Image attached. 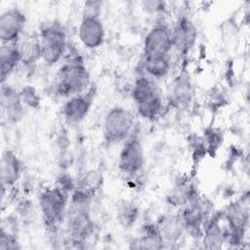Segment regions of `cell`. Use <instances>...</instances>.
I'll use <instances>...</instances> for the list:
<instances>
[{
    "label": "cell",
    "mask_w": 250,
    "mask_h": 250,
    "mask_svg": "<svg viewBox=\"0 0 250 250\" xmlns=\"http://www.w3.org/2000/svg\"><path fill=\"white\" fill-rule=\"evenodd\" d=\"M132 98L139 114L147 120L155 119L163 109V97L154 79L140 76L134 82Z\"/></svg>",
    "instance_id": "obj_1"
},
{
    "label": "cell",
    "mask_w": 250,
    "mask_h": 250,
    "mask_svg": "<svg viewBox=\"0 0 250 250\" xmlns=\"http://www.w3.org/2000/svg\"><path fill=\"white\" fill-rule=\"evenodd\" d=\"M89 85L90 74L79 57L69 59L59 69L56 80V91L59 95L70 98L83 94Z\"/></svg>",
    "instance_id": "obj_2"
},
{
    "label": "cell",
    "mask_w": 250,
    "mask_h": 250,
    "mask_svg": "<svg viewBox=\"0 0 250 250\" xmlns=\"http://www.w3.org/2000/svg\"><path fill=\"white\" fill-rule=\"evenodd\" d=\"M67 189L62 187L45 188L39 195V207L46 227L56 231L64 221L67 209Z\"/></svg>",
    "instance_id": "obj_3"
},
{
    "label": "cell",
    "mask_w": 250,
    "mask_h": 250,
    "mask_svg": "<svg viewBox=\"0 0 250 250\" xmlns=\"http://www.w3.org/2000/svg\"><path fill=\"white\" fill-rule=\"evenodd\" d=\"M40 57L48 65L57 63L66 51V32L64 27L57 21L44 23L38 35Z\"/></svg>",
    "instance_id": "obj_4"
},
{
    "label": "cell",
    "mask_w": 250,
    "mask_h": 250,
    "mask_svg": "<svg viewBox=\"0 0 250 250\" xmlns=\"http://www.w3.org/2000/svg\"><path fill=\"white\" fill-rule=\"evenodd\" d=\"M134 118L132 113L122 106L110 108L104 116L103 124L104 139L109 145L125 142L133 131Z\"/></svg>",
    "instance_id": "obj_5"
},
{
    "label": "cell",
    "mask_w": 250,
    "mask_h": 250,
    "mask_svg": "<svg viewBox=\"0 0 250 250\" xmlns=\"http://www.w3.org/2000/svg\"><path fill=\"white\" fill-rule=\"evenodd\" d=\"M99 4L89 2L78 26V37L82 45L87 49L99 48L104 40V27L100 18Z\"/></svg>",
    "instance_id": "obj_6"
},
{
    "label": "cell",
    "mask_w": 250,
    "mask_h": 250,
    "mask_svg": "<svg viewBox=\"0 0 250 250\" xmlns=\"http://www.w3.org/2000/svg\"><path fill=\"white\" fill-rule=\"evenodd\" d=\"M145 165L144 148L138 138L130 136L123 144L118 158V168L126 176L138 175Z\"/></svg>",
    "instance_id": "obj_7"
},
{
    "label": "cell",
    "mask_w": 250,
    "mask_h": 250,
    "mask_svg": "<svg viewBox=\"0 0 250 250\" xmlns=\"http://www.w3.org/2000/svg\"><path fill=\"white\" fill-rule=\"evenodd\" d=\"M173 50L172 30L165 22H158L146 33L144 56H169Z\"/></svg>",
    "instance_id": "obj_8"
},
{
    "label": "cell",
    "mask_w": 250,
    "mask_h": 250,
    "mask_svg": "<svg viewBox=\"0 0 250 250\" xmlns=\"http://www.w3.org/2000/svg\"><path fill=\"white\" fill-rule=\"evenodd\" d=\"M26 19L18 8H10L0 16V39L2 44L19 42L24 30Z\"/></svg>",
    "instance_id": "obj_9"
},
{
    "label": "cell",
    "mask_w": 250,
    "mask_h": 250,
    "mask_svg": "<svg viewBox=\"0 0 250 250\" xmlns=\"http://www.w3.org/2000/svg\"><path fill=\"white\" fill-rule=\"evenodd\" d=\"M172 30L173 50L179 55H187L192 49L196 40V28L193 22L183 16L178 19Z\"/></svg>",
    "instance_id": "obj_10"
},
{
    "label": "cell",
    "mask_w": 250,
    "mask_h": 250,
    "mask_svg": "<svg viewBox=\"0 0 250 250\" xmlns=\"http://www.w3.org/2000/svg\"><path fill=\"white\" fill-rule=\"evenodd\" d=\"M90 94L91 93L86 94L85 92L68 98L62 107V114L67 122L77 124L85 119L90 111L93 102V97Z\"/></svg>",
    "instance_id": "obj_11"
},
{
    "label": "cell",
    "mask_w": 250,
    "mask_h": 250,
    "mask_svg": "<svg viewBox=\"0 0 250 250\" xmlns=\"http://www.w3.org/2000/svg\"><path fill=\"white\" fill-rule=\"evenodd\" d=\"M1 106L10 122H18L23 116V103L21 92L2 84Z\"/></svg>",
    "instance_id": "obj_12"
},
{
    "label": "cell",
    "mask_w": 250,
    "mask_h": 250,
    "mask_svg": "<svg viewBox=\"0 0 250 250\" xmlns=\"http://www.w3.org/2000/svg\"><path fill=\"white\" fill-rule=\"evenodd\" d=\"M21 162L12 150H5L2 153L0 163V179L2 188L14 186L21 175Z\"/></svg>",
    "instance_id": "obj_13"
},
{
    "label": "cell",
    "mask_w": 250,
    "mask_h": 250,
    "mask_svg": "<svg viewBox=\"0 0 250 250\" xmlns=\"http://www.w3.org/2000/svg\"><path fill=\"white\" fill-rule=\"evenodd\" d=\"M20 62H21V54L19 42L2 44L0 49L2 84H4L6 79L14 72V70L17 68Z\"/></svg>",
    "instance_id": "obj_14"
},
{
    "label": "cell",
    "mask_w": 250,
    "mask_h": 250,
    "mask_svg": "<svg viewBox=\"0 0 250 250\" xmlns=\"http://www.w3.org/2000/svg\"><path fill=\"white\" fill-rule=\"evenodd\" d=\"M192 99V87L186 75L177 77L171 85L170 102L175 107L183 108L188 106Z\"/></svg>",
    "instance_id": "obj_15"
},
{
    "label": "cell",
    "mask_w": 250,
    "mask_h": 250,
    "mask_svg": "<svg viewBox=\"0 0 250 250\" xmlns=\"http://www.w3.org/2000/svg\"><path fill=\"white\" fill-rule=\"evenodd\" d=\"M157 227L164 243H176L186 230L180 214L163 216Z\"/></svg>",
    "instance_id": "obj_16"
},
{
    "label": "cell",
    "mask_w": 250,
    "mask_h": 250,
    "mask_svg": "<svg viewBox=\"0 0 250 250\" xmlns=\"http://www.w3.org/2000/svg\"><path fill=\"white\" fill-rule=\"evenodd\" d=\"M170 56H144L143 68L149 78L166 76L170 70Z\"/></svg>",
    "instance_id": "obj_17"
},
{
    "label": "cell",
    "mask_w": 250,
    "mask_h": 250,
    "mask_svg": "<svg viewBox=\"0 0 250 250\" xmlns=\"http://www.w3.org/2000/svg\"><path fill=\"white\" fill-rule=\"evenodd\" d=\"M136 248L159 249L164 247V241L160 234L157 225H147L145 227L144 233L137 239Z\"/></svg>",
    "instance_id": "obj_18"
},
{
    "label": "cell",
    "mask_w": 250,
    "mask_h": 250,
    "mask_svg": "<svg viewBox=\"0 0 250 250\" xmlns=\"http://www.w3.org/2000/svg\"><path fill=\"white\" fill-rule=\"evenodd\" d=\"M117 216L124 226L132 225L137 218V209L128 202H124L117 211Z\"/></svg>",
    "instance_id": "obj_19"
},
{
    "label": "cell",
    "mask_w": 250,
    "mask_h": 250,
    "mask_svg": "<svg viewBox=\"0 0 250 250\" xmlns=\"http://www.w3.org/2000/svg\"><path fill=\"white\" fill-rule=\"evenodd\" d=\"M19 248L18 242L16 237L8 232V230H5L1 229L0 233V250H7V249H17Z\"/></svg>",
    "instance_id": "obj_20"
},
{
    "label": "cell",
    "mask_w": 250,
    "mask_h": 250,
    "mask_svg": "<svg viewBox=\"0 0 250 250\" xmlns=\"http://www.w3.org/2000/svg\"><path fill=\"white\" fill-rule=\"evenodd\" d=\"M21 97L23 104H28L29 106L35 107L39 103V98L36 95V92L31 87H25L21 92Z\"/></svg>",
    "instance_id": "obj_21"
},
{
    "label": "cell",
    "mask_w": 250,
    "mask_h": 250,
    "mask_svg": "<svg viewBox=\"0 0 250 250\" xmlns=\"http://www.w3.org/2000/svg\"><path fill=\"white\" fill-rule=\"evenodd\" d=\"M146 8H147L149 11H153V12H158L160 10L163 9V6L165 5L162 2L159 1H151V2H146Z\"/></svg>",
    "instance_id": "obj_22"
}]
</instances>
